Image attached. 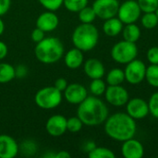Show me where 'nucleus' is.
Masks as SVG:
<instances>
[{
	"label": "nucleus",
	"mask_w": 158,
	"mask_h": 158,
	"mask_svg": "<svg viewBox=\"0 0 158 158\" xmlns=\"http://www.w3.org/2000/svg\"><path fill=\"white\" fill-rule=\"evenodd\" d=\"M137 131L135 119L127 113L118 112L106 118L105 131L107 136L118 142H125L133 138Z\"/></svg>",
	"instance_id": "nucleus-1"
},
{
	"label": "nucleus",
	"mask_w": 158,
	"mask_h": 158,
	"mask_svg": "<svg viewBox=\"0 0 158 158\" xmlns=\"http://www.w3.org/2000/svg\"><path fill=\"white\" fill-rule=\"evenodd\" d=\"M77 115L84 125L97 126L105 123L108 118V108L96 96H87L79 104Z\"/></svg>",
	"instance_id": "nucleus-2"
},
{
	"label": "nucleus",
	"mask_w": 158,
	"mask_h": 158,
	"mask_svg": "<svg viewBox=\"0 0 158 158\" xmlns=\"http://www.w3.org/2000/svg\"><path fill=\"white\" fill-rule=\"evenodd\" d=\"M36 58L44 64H53L64 55V45L56 37H44L34 49Z\"/></svg>",
	"instance_id": "nucleus-3"
},
{
	"label": "nucleus",
	"mask_w": 158,
	"mask_h": 158,
	"mask_svg": "<svg viewBox=\"0 0 158 158\" xmlns=\"http://www.w3.org/2000/svg\"><path fill=\"white\" fill-rule=\"evenodd\" d=\"M99 40L97 28L92 23H81L73 31L72 43L74 46L81 51L94 49Z\"/></svg>",
	"instance_id": "nucleus-4"
},
{
	"label": "nucleus",
	"mask_w": 158,
	"mask_h": 158,
	"mask_svg": "<svg viewBox=\"0 0 158 158\" xmlns=\"http://www.w3.org/2000/svg\"><path fill=\"white\" fill-rule=\"evenodd\" d=\"M36 105L43 109H53L62 101V94L55 86H48L39 90L34 97Z\"/></svg>",
	"instance_id": "nucleus-5"
},
{
	"label": "nucleus",
	"mask_w": 158,
	"mask_h": 158,
	"mask_svg": "<svg viewBox=\"0 0 158 158\" xmlns=\"http://www.w3.org/2000/svg\"><path fill=\"white\" fill-rule=\"evenodd\" d=\"M138 55V48L135 43L120 41L111 49V57L118 64L126 65L135 59Z\"/></svg>",
	"instance_id": "nucleus-6"
},
{
	"label": "nucleus",
	"mask_w": 158,
	"mask_h": 158,
	"mask_svg": "<svg viewBox=\"0 0 158 158\" xmlns=\"http://www.w3.org/2000/svg\"><path fill=\"white\" fill-rule=\"evenodd\" d=\"M142 10L135 0H127L119 5L118 18L123 24L135 23L141 17Z\"/></svg>",
	"instance_id": "nucleus-7"
},
{
	"label": "nucleus",
	"mask_w": 158,
	"mask_h": 158,
	"mask_svg": "<svg viewBox=\"0 0 158 158\" xmlns=\"http://www.w3.org/2000/svg\"><path fill=\"white\" fill-rule=\"evenodd\" d=\"M145 64L142 60L135 58L126 64V68L124 69L125 80L132 85L139 84L145 79Z\"/></svg>",
	"instance_id": "nucleus-8"
},
{
	"label": "nucleus",
	"mask_w": 158,
	"mask_h": 158,
	"mask_svg": "<svg viewBox=\"0 0 158 158\" xmlns=\"http://www.w3.org/2000/svg\"><path fill=\"white\" fill-rule=\"evenodd\" d=\"M119 5L118 0H95L93 8L96 17L106 20L118 15Z\"/></svg>",
	"instance_id": "nucleus-9"
},
{
	"label": "nucleus",
	"mask_w": 158,
	"mask_h": 158,
	"mask_svg": "<svg viewBox=\"0 0 158 158\" xmlns=\"http://www.w3.org/2000/svg\"><path fill=\"white\" fill-rule=\"evenodd\" d=\"M106 100L114 106H122L129 101V93L121 85H108L105 92Z\"/></svg>",
	"instance_id": "nucleus-10"
},
{
	"label": "nucleus",
	"mask_w": 158,
	"mask_h": 158,
	"mask_svg": "<svg viewBox=\"0 0 158 158\" xmlns=\"http://www.w3.org/2000/svg\"><path fill=\"white\" fill-rule=\"evenodd\" d=\"M126 111L133 119H143L150 114L148 102L139 97L129 99L126 104Z\"/></svg>",
	"instance_id": "nucleus-11"
},
{
	"label": "nucleus",
	"mask_w": 158,
	"mask_h": 158,
	"mask_svg": "<svg viewBox=\"0 0 158 158\" xmlns=\"http://www.w3.org/2000/svg\"><path fill=\"white\" fill-rule=\"evenodd\" d=\"M64 96L69 103L79 105L88 96V93L83 85L80 83H71L68 84L65 89Z\"/></svg>",
	"instance_id": "nucleus-12"
},
{
	"label": "nucleus",
	"mask_w": 158,
	"mask_h": 158,
	"mask_svg": "<svg viewBox=\"0 0 158 158\" xmlns=\"http://www.w3.org/2000/svg\"><path fill=\"white\" fill-rule=\"evenodd\" d=\"M45 128L51 136L59 137L67 131V118L61 115L52 116L48 118Z\"/></svg>",
	"instance_id": "nucleus-13"
},
{
	"label": "nucleus",
	"mask_w": 158,
	"mask_h": 158,
	"mask_svg": "<svg viewBox=\"0 0 158 158\" xmlns=\"http://www.w3.org/2000/svg\"><path fill=\"white\" fill-rule=\"evenodd\" d=\"M121 153L125 158H142L144 155V148L140 141L131 138L123 142Z\"/></svg>",
	"instance_id": "nucleus-14"
},
{
	"label": "nucleus",
	"mask_w": 158,
	"mask_h": 158,
	"mask_svg": "<svg viewBox=\"0 0 158 158\" xmlns=\"http://www.w3.org/2000/svg\"><path fill=\"white\" fill-rule=\"evenodd\" d=\"M19 153L17 142L9 135H0V158H14Z\"/></svg>",
	"instance_id": "nucleus-15"
},
{
	"label": "nucleus",
	"mask_w": 158,
	"mask_h": 158,
	"mask_svg": "<svg viewBox=\"0 0 158 158\" xmlns=\"http://www.w3.org/2000/svg\"><path fill=\"white\" fill-rule=\"evenodd\" d=\"M58 23L59 19L57 16L53 11H46L38 17L36 20V27L46 32L54 31L58 26Z\"/></svg>",
	"instance_id": "nucleus-16"
},
{
	"label": "nucleus",
	"mask_w": 158,
	"mask_h": 158,
	"mask_svg": "<svg viewBox=\"0 0 158 158\" xmlns=\"http://www.w3.org/2000/svg\"><path fill=\"white\" fill-rule=\"evenodd\" d=\"M84 72L92 80L102 79L105 75V67L103 63L96 58H90L84 63Z\"/></svg>",
	"instance_id": "nucleus-17"
},
{
	"label": "nucleus",
	"mask_w": 158,
	"mask_h": 158,
	"mask_svg": "<svg viewBox=\"0 0 158 158\" xmlns=\"http://www.w3.org/2000/svg\"><path fill=\"white\" fill-rule=\"evenodd\" d=\"M123 23L122 21L116 17L110 18L106 19L104 25H103V31L105 34L110 37H115L118 36L123 29Z\"/></svg>",
	"instance_id": "nucleus-18"
},
{
	"label": "nucleus",
	"mask_w": 158,
	"mask_h": 158,
	"mask_svg": "<svg viewBox=\"0 0 158 158\" xmlns=\"http://www.w3.org/2000/svg\"><path fill=\"white\" fill-rule=\"evenodd\" d=\"M83 63V55L82 51L78 48L70 49L65 55V64L68 68L71 69H78Z\"/></svg>",
	"instance_id": "nucleus-19"
},
{
	"label": "nucleus",
	"mask_w": 158,
	"mask_h": 158,
	"mask_svg": "<svg viewBox=\"0 0 158 158\" xmlns=\"http://www.w3.org/2000/svg\"><path fill=\"white\" fill-rule=\"evenodd\" d=\"M122 35L125 41L136 44L141 37V30L135 23L125 24L122 29Z\"/></svg>",
	"instance_id": "nucleus-20"
},
{
	"label": "nucleus",
	"mask_w": 158,
	"mask_h": 158,
	"mask_svg": "<svg viewBox=\"0 0 158 158\" xmlns=\"http://www.w3.org/2000/svg\"><path fill=\"white\" fill-rule=\"evenodd\" d=\"M125 81L124 70L121 69L116 68L112 69L106 76V82L108 85H121Z\"/></svg>",
	"instance_id": "nucleus-21"
},
{
	"label": "nucleus",
	"mask_w": 158,
	"mask_h": 158,
	"mask_svg": "<svg viewBox=\"0 0 158 158\" xmlns=\"http://www.w3.org/2000/svg\"><path fill=\"white\" fill-rule=\"evenodd\" d=\"M16 77L13 66L7 63H0V83H6Z\"/></svg>",
	"instance_id": "nucleus-22"
},
{
	"label": "nucleus",
	"mask_w": 158,
	"mask_h": 158,
	"mask_svg": "<svg viewBox=\"0 0 158 158\" xmlns=\"http://www.w3.org/2000/svg\"><path fill=\"white\" fill-rule=\"evenodd\" d=\"M145 80L152 87L158 88V65L151 64L149 67H146Z\"/></svg>",
	"instance_id": "nucleus-23"
},
{
	"label": "nucleus",
	"mask_w": 158,
	"mask_h": 158,
	"mask_svg": "<svg viewBox=\"0 0 158 158\" xmlns=\"http://www.w3.org/2000/svg\"><path fill=\"white\" fill-rule=\"evenodd\" d=\"M142 25L148 30L154 29L158 25V18L156 12H146L141 19Z\"/></svg>",
	"instance_id": "nucleus-24"
},
{
	"label": "nucleus",
	"mask_w": 158,
	"mask_h": 158,
	"mask_svg": "<svg viewBox=\"0 0 158 158\" xmlns=\"http://www.w3.org/2000/svg\"><path fill=\"white\" fill-rule=\"evenodd\" d=\"M78 13H79V19L81 21V23H92L96 18V14L93 6H86Z\"/></svg>",
	"instance_id": "nucleus-25"
},
{
	"label": "nucleus",
	"mask_w": 158,
	"mask_h": 158,
	"mask_svg": "<svg viewBox=\"0 0 158 158\" xmlns=\"http://www.w3.org/2000/svg\"><path fill=\"white\" fill-rule=\"evenodd\" d=\"M90 158H115V154L106 147H94L88 153Z\"/></svg>",
	"instance_id": "nucleus-26"
},
{
	"label": "nucleus",
	"mask_w": 158,
	"mask_h": 158,
	"mask_svg": "<svg viewBox=\"0 0 158 158\" xmlns=\"http://www.w3.org/2000/svg\"><path fill=\"white\" fill-rule=\"evenodd\" d=\"M106 84L102 79H94L90 84V91L94 96H100L105 94Z\"/></svg>",
	"instance_id": "nucleus-27"
},
{
	"label": "nucleus",
	"mask_w": 158,
	"mask_h": 158,
	"mask_svg": "<svg viewBox=\"0 0 158 158\" xmlns=\"http://www.w3.org/2000/svg\"><path fill=\"white\" fill-rule=\"evenodd\" d=\"M88 4V0H64L63 5L70 12H79Z\"/></svg>",
	"instance_id": "nucleus-28"
},
{
	"label": "nucleus",
	"mask_w": 158,
	"mask_h": 158,
	"mask_svg": "<svg viewBox=\"0 0 158 158\" xmlns=\"http://www.w3.org/2000/svg\"><path fill=\"white\" fill-rule=\"evenodd\" d=\"M142 12H156L158 7V0H137Z\"/></svg>",
	"instance_id": "nucleus-29"
},
{
	"label": "nucleus",
	"mask_w": 158,
	"mask_h": 158,
	"mask_svg": "<svg viewBox=\"0 0 158 158\" xmlns=\"http://www.w3.org/2000/svg\"><path fill=\"white\" fill-rule=\"evenodd\" d=\"M82 121L78 117H72L67 119V131L70 132H78L82 128Z\"/></svg>",
	"instance_id": "nucleus-30"
},
{
	"label": "nucleus",
	"mask_w": 158,
	"mask_h": 158,
	"mask_svg": "<svg viewBox=\"0 0 158 158\" xmlns=\"http://www.w3.org/2000/svg\"><path fill=\"white\" fill-rule=\"evenodd\" d=\"M40 4L50 11L58 9L62 5L64 0H38Z\"/></svg>",
	"instance_id": "nucleus-31"
},
{
	"label": "nucleus",
	"mask_w": 158,
	"mask_h": 158,
	"mask_svg": "<svg viewBox=\"0 0 158 158\" xmlns=\"http://www.w3.org/2000/svg\"><path fill=\"white\" fill-rule=\"evenodd\" d=\"M148 105H149L150 114H152L153 117L158 118V92L151 95Z\"/></svg>",
	"instance_id": "nucleus-32"
},
{
	"label": "nucleus",
	"mask_w": 158,
	"mask_h": 158,
	"mask_svg": "<svg viewBox=\"0 0 158 158\" xmlns=\"http://www.w3.org/2000/svg\"><path fill=\"white\" fill-rule=\"evenodd\" d=\"M147 60L150 64L153 65H158V47L153 46L148 49L147 51Z\"/></svg>",
	"instance_id": "nucleus-33"
},
{
	"label": "nucleus",
	"mask_w": 158,
	"mask_h": 158,
	"mask_svg": "<svg viewBox=\"0 0 158 158\" xmlns=\"http://www.w3.org/2000/svg\"><path fill=\"white\" fill-rule=\"evenodd\" d=\"M44 38V31L39 28L36 27V29H34L31 32V39L33 42H35L36 44L41 42L43 39Z\"/></svg>",
	"instance_id": "nucleus-34"
},
{
	"label": "nucleus",
	"mask_w": 158,
	"mask_h": 158,
	"mask_svg": "<svg viewBox=\"0 0 158 158\" xmlns=\"http://www.w3.org/2000/svg\"><path fill=\"white\" fill-rule=\"evenodd\" d=\"M68 86V81L66 79L64 78H58L56 81H55V87L59 90L60 92H64L65 89Z\"/></svg>",
	"instance_id": "nucleus-35"
},
{
	"label": "nucleus",
	"mask_w": 158,
	"mask_h": 158,
	"mask_svg": "<svg viewBox=\"0 0 158 158\" xmlns=\"http://www.w3.org/2000/svg\"><path fill=\"white\" fill-rule=\"evenodd\" d=\"M10 0H0V17L5 15L10 7Z\"/></svg>",
	"instance_id": "nucleus-36"
},
{
	"label": "nucleus",
	"mask_w": 158,
	"mask_h": 158,
	"mask_svg": "<svg viewBox=\"0 0 158 158\" xmlns=\"http://www.w3.org/2000/svg\"><path fill=\"white\" fill-rule=\"evenodd\" d=\"M7 55V46L5 43L0 41V60L5 58Z\"/></svg>",
	"instance_id": "nucleus-37"
},
{
	"label": "nucleus",
	"mask_w": 158,
	"mask_h": 158,
	"mask_svg": "<svg viewBox=\"0 0 158 158\" xmlns=\"http://www.w3.org/2000/svg\"><path fill=\"white\" fill-rule=\"evenodd\" d=\"M94 147H96V146H95V143H94L93 141H89V142H87V143L84 144V150H85L87 153L91 152Z\"/></svg>",
	"instance_id": "nucleus-38"
},
{
	"label": "nucleus",
	"mask_w": 158,
	"mask_h": 158,
	"mask_svg": "<svg viewBox=\"0 0 158 158\" xmlns=\"http://www.w3.org/2000/svg\"><path fill=\"white\" fill-rule=\"evenodd\" d=\"M55 158H69L70 157V155L67 152V151H60L59 153L56 154L54 156Z\"/></svg>",
	"instance_id": "nucleus-39"
},
{
	"label": "nucleus",
	"mask_w": 158,
	"mask_h": 158,
	"mask_svg": "<svg viewBox=\"0 0 158 158\" xmlns=\"http://www.w3.org/2000/svg\"><path fill=\"white\" fill-rule=\"evenodd\" d=\"M4 30H5V25H4L3 20L0 19V35H2V33L4 32Z\"/></svg>",
	"instance_id": "nucleus-40"
},
{
	"label": "nucleus",
	"mask_w": 158,
	"mask_h": 158,
	"mask_svg": "<svg viewBox=\"0 0 158 158\" xmlns=\"http://www.w3.org/2000/svg\"><path fill=\"white\" fill-rule=\"evenodd\" d=\"M156 16H157V18H158V7H157V9L156 10Z\"/></svg>",
	"instance_id": "nucleus-41"
}]
</instances>
